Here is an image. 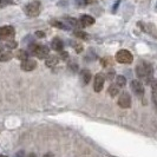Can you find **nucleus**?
<instances>
[{
  "label": "nucleus",
  "instance_id": "obj_2",
  "mask_svg": "<svg viewBox=\"0 0 157 157\" xmlns=\"http://www.w3.org/2000/svg\"><path fill=\"white\" fill-rule=\"evenodd\" d=\"M30 52L32 55L37 56L40 59H44L48 56V47L45 46V45H37V44H31L30 45Z\"/></svg>",
  "mask_w": 157,
  "mask_h": 157
},
{
  "label": "nucleus",
  "instance_id": "obj_31",
  "mask_svg": "<svg viewBox=\"0 0 157 157\" xmlns=\"http://www.w3.org/2000/svg\"><path fill=\"white\" fill-rule=\"evenodd\" d=\"M26 157H37V155L36 154H30V155H27Z\"/></svg>",
  "mask_w": 157,
  "mask_h": 157
},
{
  "label": "nucleus",
  "instance_id": "obj_34",
  "mask_svg": "<svg viewBox=\"0 0 157 157\" xmlns=\"http://www.w3.org/2000/svg\"><path fill=\"white\" fill-rule=\"evenodd\" d=\"M0 157H6L5 155H0Z\"/></svg>",
  "mask_w": 157,
  "mask_h": 157
},
{
  "label": "nucleus",
  "instance_id": "obj_23",
  "mask_svg": "<svg viewBox=\"0 0 157 157\" xmlns=\"http://www.w3.org/2000/svg\"><path fill=\"white\" fill-rule=\"evenodd\" d=\"M6 47H7V48H16L17 43L16 41H7V43H6Z\"/></svg>",
  "mask_w": 157,
  "mask_h": 157
},
{
  "label": "nucleus",
  "instance_id": "obj_21",
  "mask_svg": "<svg viewBox=\"0 0 157 157\" xmlns=\"http://www.w3.org/2000/svg\"><path fill=\"white\" fill-rule=\"evenodd\" d=\"M12 58V53H2L0 56V62H6V60H10Z\"/></svg>",
  "mask_w": 157,
  "mask_h": 157
},
{
  "label": "nucleus",
  "instance_id": "obj_26",
  "mask_svg": "<svg viewBox=\"0 0 157 157\" xmlns=\"http://www.w3.org/2000/svg\"><path fill=\"white\" fill-rule=\"evenodd\" d=\"M36 36H37L38 38H44V37H45V33L41 31H38V32H36Z\"/></svg>",
  "mask_w": 157,
  "mask_h": 157
},
{
  "label": "nucleus",
  "instance_id": "obj_6",
  "mask_svg": "<svg viewBox=\"0 0 157 157\" xmlns=\"http://www.w3.org/2000/svg\"><path fill=\"white\" fill-rule=\"evenodd\" d=\"M14 36V29L12 26H2L0 27V38L1 39H8Z\"/></svg>",
  "mask_w": 157,
  "mask_h": 157
},
{
  "label": "nucleus",
  "instance_id": "obj_1",
  "mask_svg": "<svg viewBox=\"0 0 157 157\" xmlns=\"http://www.w3.org/2000/svg\"><path fill=\"white\" fill-rule=\"evenodd\" d=\"M151 72H152V67L151 65L145 62H142L137 65L136 67V73L140 78H144V79H149V77L151 76Z\"/></svg>",
  "mask_w": 157,
  "mask_h": 157
},
{
  "label": "nucleus",
  "instance_id": "obj_3",
  "mask_svg": "<svg viewBox=\"0 0 157 157\" xmlns=\"http://www.w3.org/2000/svg\"><path fill=\"white\" fill-rule=\"evenodd\" d=\"M116 60L121 64H131L134 60V56L128 50H121L116 53Z\"/></svg>",
  "mask_w": 157,
  "mask_h": 157
},
{
  "label": "nucleus",
  "instance_id": "obj_7",
  "mask_svg": "<svg viewBox=\"0 0 157 157\" xmlns=\"http://www.w3.org/2000/svg\"><path fill=\"white\" fill-rule=\"evenodd\" d=\"M104 82H105V78L103 77V75H101V73L96 75V77L94 79V90L96 92L102 91L103 86H104Z\"/></svg>",
  "mask_w": 157,
  "mask_h": 157
},
{
  "label": "nucleus",
  "instance_id": "obj_28",
  "mask_svg": "<svg viewBox=\"0 0 157 157\" xmlns=\"http://www.w3.org/2000/svg\"><path fill=\"white\" fill-rule=\"evenodd\" d=\"M152 99H154V103H155V105L157 106V94H154V96H152Z\"/></svg>",
  "mask_w": 157,
  "mask_h": 157
},
{
  "label": "nucleus",
  "instance_id": "obj_25",
  "mask_svg": "<svg viewBox=\"0 0 157 157\" xmlns=\"http://www.w3.org/2000/svg\"><path fill=\"white\" fill-rule=\"evenodd\" d=\"M76 2H77L78 6H85V5L87 4L86 0H76Z\"/></svg>",
  "mask_w": 157,
  "mask_h": 157
},
{
  "label": "nucleus",
  "instance_id": "obj_18",
  "mask_svg": "<svg viewBox=\"0 0 157 157\" xmlns=\"http://www.w3.org/2000/svg\"><path fill=\"white\" fill-rule=\"evenodd\" d=\"M66 23H69V25L75 26V27H80L82 26L80 21L77 20V19H73V18H66Z\"/></svg>",
  "mask_w": 157,
  "mask_h": 157
},
{
  "label": "nucleus",
  "instance_id": "obj_22",
  "mask_svg": "<svg viewBox=\"0 0 157 157\" xmlns=\"http://www.w3.org/2000/svg\"><path fill=\"white\" fill-rule=\"evenodd\" d=\"M117 94H118V89L116 86H112V85H111V86L109 87V94H110L111 97H115Z\"/></svg>",
  "mask_w": 157,
  "mask_h": 157
},
{
  "label": "nucleus",
  "instance_id": "obj_8",
  "mask_svg": "<svg viewBox=\"0 0 157 157\" xmlns=\"http://www.w3.org/2000/svg\"><path fill=\"white\" fill-rule=\"evenodd\" d=\"M131 89L137 96H143L144 94V86H143V84L141 82L137 80V79L131 82Z\"/></svg>",
  "mask_w": 157,
  "mask_h": 157
},
{
  "label": "nucleus",
  "instance_id": "obj_14",
  "mask_svg": "<svg viewBox=\"0 0 157 157\" xmlns=\"http://www.w3.org/2000/svg\"><path fill=\"white\" fill-rule=\"evenodd\" d=\"M58 57H56V56H47L46 57V62H45V64H46V66H48V67H53V66H56L57 64H58Z\"/></svg>",
  "mask_w": 157,
  "mask_h": 157
},
{
  "label": "nucleus",
  "instance_id": "obj_17",
  "mask_svg": "<svg viewBox=\"0 0 157 157\" xmlns=\"http://www.w3.org/2000/svg\"><path fill=\"white\" fill-rule=\"evenodd\" d=\"M116 84H117V86H119V87L125 86V84H126L125 77H124V76H117V77H116Z\"/></svg>",
  "mask_w": 157,
  "mask_h": 157
},
{
  "label": "nucleus",
  "instance_id": "obj_29",
  "mask_svg": "<svg viewBox=\"0 0 157 157\" xmlns=\"http://www.w3.org/2000/svg\"><path fill=\"white\" fill-rule=\"evenodd\" d=\"M113 75H115V72H113V71H109V76H108L109 79H111V77H113Z\"/></svg>",
  "mask_w": 157,
  "mask_h": 157
},
{
  "label": "nucleus",
  "instance_id": "obj_9",
  "mask_svg": "<svg viewBox=\"0 0 157 157\" xmlns=\"http://www.w3.org/2000/svg\"><path fill=\"white\" fill-rule=\"evenodd\" d=\"M138 25L143 29V31H145L147 33L151 34L152 37L157 38V29L155 25H152V24H143V23H138Z\"/></svg>",
  "mask_w": 157,
  "mask_h": 157
},
{
  "label": "nucleus",
  "instance_id": "obj_13",
  "mask_svg": "<svg viewBox=\"0 0 157 157\" xmlns=\"http://www.w3.org/2000/svg\"><path fill=\"white\" fill-rule=\"evenodd\" d=\"M80 80L84 85L89 84V82L91 80V72L89 70H82L80 71Z\"/></svg>",
  "mask_w": 157,
  "mask_h": 157
},
{
  "label": "nucleus",
  "instance_id": "obj_32",
  "mask_svg": "<svg viewBox=\"0 0 157 157\" xmlns=\"http://www.w3.org/2000/svg\"><path fill=\"white\" fill-rule=\"evenodd\" d=\"M44 157H53V155H52V154H46Z\"/></svg>",
  "mask_w": 157,
  "mask_h": 157
},
{
  "label": "nucleus",
  "instance_id": "obj_5",
  "mask_svg": "<svg viewBox=\"0 0 157 157\" xmlns=\"http://www.w3.org/2000/svg\"><path fill=\"white\" fill-rule=\"evenodd\" d=\"M118 105L123 109H129L131 106V97L128 92H123V94L119 96V99H118Z\"/></svg>",
  "mask_w": 157,
  "mask_h": 157
},
{
  "label": "nucleus",
  "instance_id": "obj_11",
  "mask_svg": "<svg viewBox=\"0 0 157 157\" xmlns=\"http://www.w3.org/2000/svg\"><path fill=\"white\" fill-rule=\"evenodd\" d=\"M51 47H52L55 51H58V52L63 51V47H64L63 40L59 39V38H53L52 41H51Z\"/></svg>",
  "mask_w": 157,
  "mask_h": 157
},
{
  "label": "nucleus",
  "instance_id": "obj_27",
  "mask_svg": "<svg viewBox=\"0 0 157 157\" xmlns=\"http://www.w3.org/2000/svg\"><path fill=\"white\" fill-rule=\"evenodd\" d=\"M60 53H62V58L65 59V58H67V52H64V51H60Z\"/></svg>",
  "mask_w": 157,
  "mask_h": 157
},
{
  "label": "nucleus",
  "instance_id": "obj_20",
  "mask_svg": "<svg viewBox=\"0 0 157 157\" xmlns=\"http://www.w3.org/2000/svg\"><path fill=\"white\" fill-rule=\"evenodd\" d=\"M75 36H76V37H78V38H80V39H87V38H89L87 33L82 32V31H76L75 32Z\"/></svg>",
  "mask_w": 157,
  "mask_h": 157
},
{
  "label": "nucleus",
  "instance_id": "obj_16",
  "mask_svg": "<svg viewBox=\"0 0 157 157\" xmlns=\"http://www.w3.org/2000/svg\"><path fill=\"white\" fill-rule=\"evenodd\" d=\"M27 57H29V53H27V51H25V50H19V51L17 52V58L20 59V60H26Z\"/></svg>",
  "mask_w": 157,
  "mask_h": 157
},
{
  "label": "nucleus",
  "instance_id": "obj_12",
  "mask_svg": "<svg viewBox=\"0 0 157 157\" xmlns=\"http://www.w3.org/2000/svg\"><path fill=\"white\" fill-rule=\"evenodd\" d=\"M79 21L82 24V26H90V25L94 24V18L91 16H87V14H83L80 17Z\"/></svg>",
  "mask_w": 157,
  "mask_h": 157
},
{
  "label": "nucleus",
  "instance_id": "obj_33",
  "mask_svg": "<svg viewBox=\"0 0 157 157\" xmlns=\"http://www.w3.org/2000/svg\"><path fill=\"white\" fill-rule=\"evenodd\" d=\"M1 51H2V45L0 44V52H1Z\"/></svg>",
  "mask_w": 157,
  "mask_h": 157
},
{
  "label": "nucleus",
  "instance_id": "obj_19",
  "mask_svg": "<svg viewBox=\"0 0 157 157\" xmlns=\"http://www.w3.org/2000/svg\"><path fill=\"white\" fill-rule=\"evenodd\" d=\"M101 64H102V66L106 67V66H109V65L112 64V59H111L110 57H105V58H103L102 60H101Z\"/></svg>",
  "mask_w": 157,
  "mask_h": 157
},
{
  "label": "nucleus",
  "instance_id": "obj_30",
  "mask_svg": "<svg viewBox=\"0 0 157 157\" xmlns=\"http://www.w3.org/2000/svg\"><path fill=\"white\" fill-rule=\"evenodd\" d=\"M23 156H24V152L23 151H20V152H19V154H17L14 157H23Z\"/></svg>",
  "mask_w": 157,
  "mask_h": 157
},
{
  "label": "nucleus",
  "instance_id": "obj_24",
  "mask_svg": "<svg viewBox=\"0 0 157 157\" xmlns=\"http://www.w3.org/2000/svg\"><path fill=\"white\" fill-rule=\"evenodd\" d=\"M151 87H152V92H154V94H157V80H154V82H152Z\"/></svg>",
  "mask_w": 157,
  "mask_h": 157
},
{
  "label": "nucleus",
  "instance_id": "obj_15",
  "mask_svg": "<svg viewBox=\"0 0 157 157\" xmlns=\"http://www.w3.org/2000/svg\"><path fill=\"white\" fill-rule=\"evenodd\" d=\"M51 25L57 27V29H62V30H69V29H70L69 26L64 25L63 23H60V21H58V20H52V21H51Z\"/></svg>",
  "mask_w": 157,
  "mask_h": 157
},
{
  "label": "nucleus",
  "instance_id": "obj_10",
  "mask_svg": "<svg viewBox=\"0 0 157 157\" xmlns=\"http://www.w3.org/2000/svg\"><path fill=\"white\" fill-rule=\"evenodd\" d=\"M36 67H37V63H36V60H32V59H26V60H23V63H21V70L26 71V72L33 71Z\"/></svg>",
  "mask_w": 157,
  "mask_h": 157
},
{
  "label": "nucleus",
  "instance_id": "obj_4",
  "mask_svg": "<svg viewBox=\"0 0 157 157\" xmlns=\"http://www.w3.org/2000/svg\"><path fill=\"white\" fill-rule=\"evenodd\" d=\"M25 12H26V14L29 17H37L38 14L40 13V2L39 1H32L30 2L26 8H25Z\"/></svg>",
  "mask_w": 157,
  "mask_h": 157
}]
</instances>
